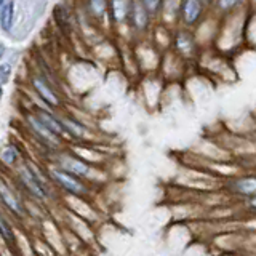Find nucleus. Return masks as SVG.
Segmentation results:
<instances>
[{
    "mask_svg": "<svg viewBox=\"0 0 256 256\" xmlns=\"http://www.w3.org/2000/svg\"><path fill=\"white\" fill-rule=\"evenodd\" d=\"M13 18H14V4L6 2L4 4L0 10V28L4 32H10L13 28Z\"/></svg>",
    "mask_w": 256,
    "mask_h": 256,
    "instance_id": "423d86ee",
    "label": "nucleus"
},
{
    "mask_svg": "<svg viewBox=\"0 0 256 256\" xmlns=\"http://www.w3.org/2000/svg\"><path fill=\"white\" fill-rule=\"evenodd\" d=\"M4 53H5V46L0 44V60H2V56H4Z\"/></svg>",
    "mask_w": 256,
    "mask_h": 256,
    "instance_id": "a211bd4d",
    "label": "nucleus"
},
{
    "mask_svg": "<svg viewBox=\"0 0 256 256\" xmlns=\"http://www.w3.org/2000/svg\"><path fill=\"white\" fill-rule=\"evenodd\" d=\"M90 6L94 8V13H100V14H101L104 10H106V6H108V5L104 4V2H92Z\"/></svg>",
    "mask_w": 256,
    "mask_h": 256,
    "instance_id": "f3484780",
    "label": "nucleus"
},
{
    "mask_svg": "<svg viewBox=\"0 0 256 256\" xmlns=\"http://www.w3.org/2000/svg\"><path fill=\"white\" fill-rule=\"evenodd\" d=\"M12 62L5 61L0 64V85H5L10 82V76H12Z\"/></svg>",
    "mask_w": 256,
    "mask_h": 256,
    "instance_id": "f8f14e48",
    "label": "nucleus"
},
{
    "mask_svg": "<svg viewBox=\"0 0 256 256\" xmlns=\"http://www.w3.org/2000/svg\"><path fill=\"white\" fill-rule=\"evenodd\" d=\"M34 86L37 93L40 94V98H42L46 104H50V106H58V98H56V94L50 90V86H48L45 82H42L40 78H34Z\"/></svg>",
    "mask_w": 256,
    "mask_h": 256,
    "instance_id": "0eeeda50",
    "label": "nucleus"
},
{
    "mask_svg": "<svg viewBox=\"0 0 256 256\" xmlns=\"http://www.w3.org/2000/svg\"><path fill=\"white\" fill-rule=\"evenodd\" d=\"M2 160L6 164V165H13L16 162V158H18V152H16L14 148H6L2 154H0Z\"/></svg>",
    "mask_w": 256,
    "mask_h": 256,
    "instance_id": "ddd939ff",
    "label": "nucleus"
},
{
    "mask_svg": "<svg viewBox=\"0 0 256 256\" xmlns=\"http://www.w3.org/2000/svg\"><path fill=\"white\" fill-rule=\"evenodd\" d=\"M40 124H42L48 132H50L52 134L58 136V134H64L66 133V128H64L62 122L58 118H54L50 112L46 110H38V116L36 117Z\"/></svg>",
    "mask_w": 256,
    "mask_h": 256,
    "instance_id": "7ed1b4c3",
    "label": "nucleus"
},
{
    "mask_svg": "<svg viewBox=\"0 0 256 256\" xmlns=\"http://www.w3.org/2000/svg\"><path fill=\"white\" fill-rule=\"evenodd\" d=\"M234 188L240 192V194H256V178H244L238 180Z\"/></svg>",
    "mask_w": 256,
    "mask_h": 256,
    "instance_id": "1a4fd4ad",
    "label": "nucleus"
},
{
    "mask_svg": "<svg viewBox=\"0 0 256 256\" xmlns=\"http://www.w3.org/2000/svg\"><path fill=\"white\" fill-rule=\"evenodd\" d=\"M200 14H202V4L197 0H189V2L182 4V16L186 22H196L200 18Z\"/></svg>",
    "mask_w": 256,
    "mask_h": 256,
    "instance_id": "39448f33",
    "label": "nucleus"
},
{
    "mask_svg": "<svg viewBox=\"0 0 256 256\" xmlns=\"http://www.w3.org/2000/svg\"><path fill=\"white\" fill-rule=\"evenodd\" d=\"M2 94H4V90H2V85H0V100H2Z\"/></svg>",
    "mask_w": 256,
    "mask_h": 256,
    "instance_id": "aec40b11",
    "label": "nucleus"
},
{
    "mask_svg": "<svg viewBox=\"0 0 256 256\" xmlns=\"http://www.w3.org/2000/svg\"><path fill=\"white\" fill-rule=\"evenodd\" d=\"M160 5H162L160 2H142V6L146 8V12H148V13H152L154 10H157V8H158Z\"/></svg>",
    "mask_w": 256,
    "mask_h": 256,
    "instance_id": "dca6fc26",
    "label": "nucleus"
},
{
    "mask_svg": "<svg viewBox=\"0 0 256 256\" xmlns=\"http://www.w3.org/2000/svg\"><path fill=\"white\" fill-rule=\"evenodd\" d=\"M21 180H22V182L26 184L28 189H29L34 196H37V197H40V198H44V197L46 196L42 181H40V180L37 178V174H36L34 172H32L30 168H22V170H21Z\"/></svg>",
    "mask_w": 256,
    "mask_h": 256,
    "instance_id": "f03ea898",
    "label": "nucleus"
},
{
    "mask_svg": "<svg viewBox=\"0 0 256 256\" xmlns=\"http://www.w3.org/2000/svg\"><path fill=\"white\" fill-rule=\"evenodd\" d=\"M62 164H64V166L68 168L69 170V173L70 172H74V173H77V174H86L88 173V166L84 164V162H80V160H77V158H64L62 160Z\"/></svg>",
    "mask_w": 256,
    "mask_h": 256,
    "instance_id": "9d476101",
    "label": "nucleus"
},
{
    "mask_svg": "<svg viewBox=\"0 0 256 256\" xmlns=\"http://www.w3.org/2000/svg\"><path fill=\"white\" fill-rule=\"evenodd\" d=\"M53 178L61 188L72 192V194H82V192H85L84 184L80 182L74 174L66 170H53Z\"/></svg>",
    "mask_w": 256,
    "mask_h": 256,
    "instance_id": "f257e3e1",
    "label": "nucleus"
},
{
    "mask_svg": "<svg viewBox=\"0 0 256 256\" xmlns=\"http://www.w3.org/2000/svg\"><path fill=\"white\" fill-rule=\"evenodd\" d=\"M250 204H252V206H254V208H256V196L250 200Z\"/></svg>",
    "mask_w": 256,
    "mask_h": 256,
    "instance_id": "6ab92c4d",
    "label": "nucleus"
},
{
    "mask_svg": "<svg viewBox=\"0 0 256 256\" xmlns=\"http://www.w3.org/2000/svg\"><path fill=\"white\" fill-rule=\"evenodd\" d=\"M178 46L181 48L182 52H190V48H192V37L189 34H186V32H181V34L178 36Z\"/></svg>",
    "mask_w": 256,
    "mask_h": 256,
    "instance_id": "4468645a",
    "label": "nucleus"
},
{
    "mask_svg": "<svg viewBox=\"0 0 256 256\" xmlns=\"http://www.w3.org/2000/svg\"><path fill=\"white\" fill-rule=\"evenodd\" d=\"M128 14L132 16L134 28L144 29L148 26L149 13L146 12V8L142 6V4H130V12H128Z\"/></svg>",
    "mask_w": 256,
    "mask_h": 256,
    "instance_id": "20e7f679",
    "label": "nucleus"
},
{
    "mask_svg": "<svg viewBox=\"0 0 256 256\" xmlns=\"http://www.w3.org/2000/svg\"><path fill=\"white\" fill-rule=\"evenodd\" d=\"M29 122H30V125L34 126V130L37 132V133H40L44 136V138H46V140H52V141H54V134H52L50 132L46 130V128L38 122V120L36 118V117H29Z\"/></svg>",
    "mask_w": 256,
    "mask_h": 256,
    "instance_id": "9b49d317",
    "label": "nucleus"
},
{
    "mask_svg": "<svg viewBox=\"0 0 256 256\" xmlns=\"http://www.w3.org/2000/svg\"><path fill=\"white\" fill-rule=\"evenodd\" d=\"M0 234L4 236V238L6 240V242H13V234H12V229L10 226L5 222V220L0 216Z\"/></svg>",
    "mask_w": 256,
    "mask_h": 256,
    "instance_id": "2eb2a0df",
    "label": "nucleus"
},
{
    "mask_svg": "<svg viewBox=\"0 0 256 256\" xmlns=\"http://www.w3.org/2000/svg\"><path fill=\"white\" fill-rule=\"evenodd\" d=\"M0 197L4 198V202H5L8 206H10L14 213H21V212H22V208H21V205H20V202H18V198H16V197L12 194V190L8 189L4 182H0Z\"/></svg>",
    "mask_w": 256,
    "mask_h": 256,
    "instance_id": "6e6552de",
    "label": "nucleus"
}]
</instances>
